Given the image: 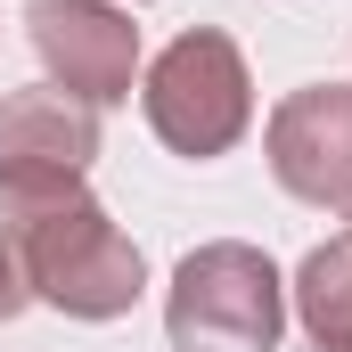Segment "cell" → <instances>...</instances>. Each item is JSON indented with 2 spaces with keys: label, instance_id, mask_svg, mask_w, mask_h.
Here are the masks:
<instances>
[{
  "label": "cell",
  "instance_id": "obj_1",
  "mask_svg": "<svg viewBox=\"0 0 352 352\" xmlns=\"http://www.w3.org/2000/svg\"><path fill=\"white\" fill-rule=\"evenodd\" d=\"M8 246L25 263V287L41 303H58L66 320H123L148 287L140 246L107 221V205L74 188V197H50V205H16L8 213Z\"/></svg>",
  "mask_w": 352,
  "mask_h": 352
},
{
  "label": "cell",
  "instance_id": "obj_2",
  "mask_svg": "<svg viewBox=\"0 0 352 352\" xmlns=\"http://www.w3.org/2000/svg\"><path fill=\"white\" fill-rule=\"evenodd\" d=\"M164 328L180 352H278L287 328V278L270 270L263 246H197L173 270V303H164Z\"/></svg>",
  "mask_w": 352,
  "mask_h": 352
},
{
  "label": "cell",
  "instance_id": "obj_3",
  "mask_svg": "<svg viewBox=\"0 0 352 352\" xmlns=\"http://www.w3.org/2000/svg\"><path fill=\"white\" fill-rule=\"evenodd\" d=\"M148 123H156V140L188 156V164H205V156H230L238 140H246V123H254V82H246V58H238V41L230 33H213V25H197V33H180L173 50L148 66Z\"/></svg>",
  "mask_w": 352,
  "mask_h": 352
},
{
  "label": "cell",
  "instance_id": "obj_4",
  "mask_svg": "<svg viewBox=\"0 0 352 352\" xmlns=\"http://www.w3.org/2000/svg\"><path fill=\"white\" fill-rule=\"evenodd\" d=\"M98 156V107L66 98L58 82L8 90L0 98V213L74 197Z\"/></svg>",
  "mask_w": 352,
  "mask_h": 352
},
{
  "label": "cell",
  "instance_id": "obj_5",
  "mask_svg": "<svg viewBox=\"0 0 352 352\" xmlns=\"http://www.w3.org/2000/svg\"><path fill=\"white\" fill-rule=\"evenodd\" d=\"M25 25H33V50H41L50 82L66 90V98H82V107L131 98L140 25L115 0H25Z\"/></svg>",
  "mask_w": 352,
  "mask_h": 352
},
{
  "label": "cell",
  "instance_id": "obj_6",
  "mask_svg": "<svg viewBox=\"0 0 352 352\" xmlns=\"http://www.w3.org/2000/svg\"><path fill=\"white\" fill-rule=\"evenodd\" d=\"M270 148V173L287 197L303 205H344L352 197V82H311V90H287L278 115L263 131Z\"/></svg>",
  "mask_w": 352,
  "mask_h": 352
},
{
  "label": "cell",
  "instance_id": "obj_7",
  "mask_svg": "<svg viewBox=\"0 0 352 352\" xmlns=\"http://www.w3.org/2000/svg\"><path fill=\"white\" fill-rule=\"evenodd\" d=\"M295 320L320 352H352V238L311 246L295 270Z\"/></svg>",
  "mask_w": 352,
  "mask_h": 352
},
{
  "label": "cell",
  "instance_id": "obj_8",
  "mask_svg": "<svg viewBox=\"0 0 352 352\" xmlns=\"http://www.w3.org/2000/svg\"><path fill=\"white\" fill-rule=\"evenodd\" d=\"M25 295H33V287H25V263H16V246H8V230H0V320H16Z\"/></svg>",
  "mask_w": 352,
  "mask_h": 352
},
{
  "label": "cell",
  "instance_id": "obj_9",
  "mask_svg": "<svg viewBox=\"0 0 352 352\" xmlns=\"http://www.w3.org/2000/svg\"><path fill=\"white\" fill-rule=\"evenodd\" d=\"M344 221H352V197H344Z\"/></svg>",
  "mask_w": 352,
  "mask_h": 352
}]
</instances>
